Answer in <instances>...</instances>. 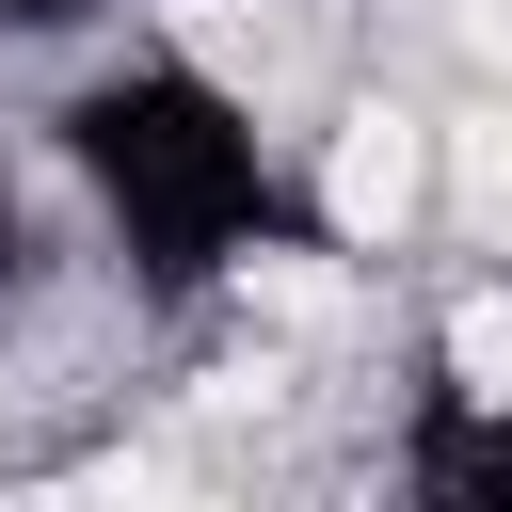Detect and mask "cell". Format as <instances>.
Segmentation results:
<instances>
[{"instance_id":"cell-1","label":"cell","mask_w":512,"mask_h":512,"mask_svg":"<svg viewBox=\"0 0 512 512\" xmlns=\"http://www.w3.org/2000/svg\"><path fill=\"white\" fill-rule=\"evenodd\" d=\"M48 160L80 192V240L144 288V304H208L240 256H272L304 224L288 192V128L256 80H224L208 48H128L48 112Z\"/></svg>"},{"instance_id":"cell-2","label":"cell","mask_w":512,"mask_h":512,"mask_svg":"<svg viewBox=\"0 0 512 512\" xmlns=\"http://www.w3.org/2000/svg\"><path fill=\"white\" fill-rule=\"evenodd\" d=\"M448 208H464V224L512 256V112H480V128L448 144Z\"/></svg>"},{"instance_id":"cell-3","label":"cell","mask_w":512,"mask_h":512,"mask_svg":"<svg viewBox=\"0 0 512 512\" xmlns=\"http://www.w3.org/2000/svg\"><path fill=\"white\" fill-rule=\"evenodd\" d=\"M448 32H464L480 64H512V0H448Z\"/></svg>"}]
</instances>
